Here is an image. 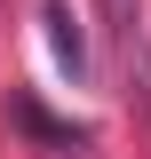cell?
<instances>
[{"instance_id":"cell-1","label":"cell","mask_w":151,"mask_h":159,"mask_svg":"<svg viewBox=\"0 0 151 159\" xmlns=\"http://www.w3.org/2000/svg\"><path fill=\"white\" fill-rule=\"evenodd\" d=\"M40 24H48V48H56V64H64V80H88V40H80V24H72V8H64V0H48V8H40Z\"/></svg>"},{"instance_id":"cell-2","label":"cell","mask_w":151,"mask_h":159,"mask_svg":"<svg viewBox=\"0 0 151 159\" xmlns=\"http://www.w3.org/2000/svg\"><path fill=\"white\" fill-rule=\"evenodd\" d=\"M8 111H16V127H24V135L56 143V151H88V127H72V119H48L32 96H8Z\"/></svg>"},{"instance_id":"cell-3","label":"cell","mask_w":151,"mask_h":159,"mask_svg":"<svg viewBox=\"0 0 151 159\" xmlns=\"http://www.w3.org/2000/svg\"><path fill=\"white\" fill-rule=\"evenodd\" d=\"M103 16H112L119 32H135V24H127V16H135V0H103Z\"/></svg>"}]
</instances>
